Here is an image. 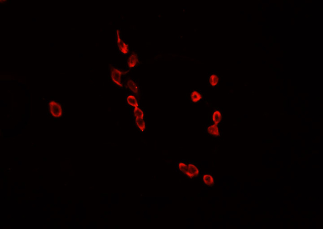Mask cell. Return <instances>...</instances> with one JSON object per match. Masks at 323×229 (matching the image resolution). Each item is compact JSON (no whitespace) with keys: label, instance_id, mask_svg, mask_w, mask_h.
<instances>
[{"label":"cell","instance_id":"cell-1","mask_svg":"<svg viewBox=\"0 0 323 229\" xmlns=\"http://www.w3.org/2000/svg\"><path fill=\"white\" fill-rule=\"evenodd\" d=\"M128 72H124L121 71L120 70L115 68L114 67L111 68V77L113 82L115 84H116L119 87H123V84L121 83V76L122 75H125Z\"/></svg>","mask_w":323,"mask_h":229},{"label":"cell","instance_id":"cell-2","mask_svg":"<svg viewBox=\"0 0 323 229\" xmlns=\"http://www.w3.org/2000/svg\"><path fill=\"white\" fill-rule=\"evenodd\" d=\"M49 111L51 115L56 118H58L63 115V110L61 105L58 103L52 100L49 103Z\"/></svg>","mask_w":323,"mask_h":229},{"label":"cell","instance_id":"cell-3","mask_svg":"<svg viewBox=\"0 0 323 229\" xmlns=\"http://www.w3.org/2000/svg\"><path fill=\"white\" fill-rule=\"evenodd\" d=\"M116 35H117V45L120 51L124 54H128L129 52V45L126 43H125L124 41L121 39L120 35V31L119 30L116 31Z\"/></svg>","mask_w":323,"mask_h":229},{"label":"cell","instance_id":"cell-4","mask_svg":"<svg viewBox=\"0 0 323 229\" xmlns=\"http://www.w3.org/2000/svg\"><path fill=\"white\" fill-rule=\"evenodd\" d=\"M188 170L185 175L190 178H192L194 177H198L199 174V171L197 166L193 164H188Z\"/></svg>","mask_w":323,"mask_h":229},{"label":"cell","instance_id":"cell-5","mask_svg":"<svg viewBox=\"0 0 323 229\" xmlns=\"http://www.w3.org/2000/svg\"><path fill=\"white\" fill-rule=\"evenodd\" d=\"M138 62L139 60H138V56L137 55V54L135 53H133L129 56V58L128 59V61H127L128 66L129 68H133L137 65Z\"/></svg>","mask_w":323,"mask_h":229},{"label":"cell","instance_id":"cell-6","mask_svg":"<svg viewBox=\"0 0 323 229\" xmlns=\"http://www.w3.org/2000/svg\"><path fill=\"white\" fill-rule=\"evenodd\" d=\"M203 180L205 185L208 186L213 187L215 185V181L214 178L210 174H204L203 176Z\"/></svg>","mask_w":323,"mask_h":229},{"label":"cell","instance_id":"cell-7","mask_svg":"<svg viewBox=\"0 0 323 229\" xmlns=\"http://www.w3.org/2000/svg\"><path fill=\"white\" fill-rule=\"evenodd\" d=\"M207 132L210 135L215 137H220V135L219 128L218 127L217 125H215V124L209 126L207 128Z\"/></svg>","mask_w":323,"mask_h":229},{"label":"cell","instance_id":"cell-8","mask_svg":"<svg viewBox=\"0 0 323 229\" xmlns=\"http://www.w3.org/2000/svg\"><path fill=\"white\" fill-rule=\"evenodd\" d=\"M127 103L132 106L134 108L138 107V103L137 99L136 98L135 96L133 95H129L127 97Z\"/></svg>","mask_w":323,"mask_h":229},{"label":"cell","instance_id":"cell-9","mask_svg":"<svg viewBox=\"0 0 323 229\" xmlns=\"http://www.w3.org/2000/svg\"><path fill=\"white\" fill-rule=\"evenodd\" d=\"M190 98H191V100L192 102L194 103H196L199 102L200 100L202 99V95H201L199 92H198V91H194L191 93Z\"/></svg>","mask_w":323,"mask_h":229},{"label":"cell","instance_id":"cell-10","mask_svg":"<svg viewBox=\"0 0 323 229\" xmlns=\"http://www.w3.org/2000/svg\"><path fill=\"white\" fill-rule=\"evenodd\" d=\"M127 86L132 92L135 93H138V90H139L138 87L136 83H135L132 80V79L128 80V81L127 82Z\"/></svg>","mask_w":323,"mask_h":229},{"label":"cell","instance_id":"cell-11","mask_svg":"<svg viewBox=\"0 0 323 229\" xmlns=\"http://www.w3.org/2000/svg\"><path fill=\"white\" fill-rule=\"evenodd\" d=\"M222 119V114L219 111H215L212 114V121L215 125L219 124Z\"/></svg>","mask_w":323,"mask_h":229},{"label":"cell","instance_id":"cell-12","mask_svg":"<svg viewBox=\"0 0 323 229\" xmlns=\"http://www.w3.org/2000/svg\"><path fill=\"white\" fill-rule=\"evenodd\" d=\"M135 123L137 125L138 129L141 131H144L145 129V123L143 119L141 118H136Z\"/></svg>","mask_w":323,"mask_h":229},{"label":"cell","instance_id":"cell-13","mask_svg":"<svg viewBox=\"0 0 323 229\" xmlns=\"http://www.w3.org/2000/svg\"><path fill=\"white\" fill-rule=\"evenodd\" d=\"M134 115L136 117V118H141V119L144 118V114L143 111L138 107L134 108Z\"/></svg>","mask_w":323,"mask_h":229},{"label":"cell","instance_id":"cell-14","mask_svg":"<svg viewBox=\"0 0 323 229\" xmlns=\"http://www.w3.org/2000/svg\"><path fill=\"white\" fill-rule=\"evenodd\" d=\"M210 83L212 87H215L217 85L219 81V78L216 75H212L210 77Z\"/></svg>","mask_w":323,"mask_h":229},{"label":"cell","instance_id":"cell-15","mask_svg":"<svg viewBox=\"0 0 323 229\" xmlns=\"http://www.w3.org/2000/svg\"><path fill=\"white\" fill-rule=\"evenodd\" d=\"M178 168L182 173L185 174L188 170V165L184 163L180 162L178 164Z\"/></svg>","mask_w":323,"mask_h":229}]
</instances>
